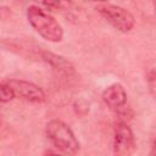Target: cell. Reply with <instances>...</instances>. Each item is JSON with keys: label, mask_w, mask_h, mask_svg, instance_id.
Returning <instances> with one entry per match:
<instances>
[{"label": "cell", "mask_w": 156, "mask_h": 156, "mask_svg": "<svg viewBox=\"0 0 156 156\" xmlns=\"http://www.w3.org/2000/svg\"><path fill=\"white\" fill-rule=\"evenodd\" d=\"M27 18L34 30L50 43H60L63 39V29L61 24L48 12L35 5L27 9Z\"/></svg>", "instance_id": "obj_1"}, {"label": "cell", "mask_w": 156, "mask_h": 156, "mask_svg": "<svg viewBox=\"0 0 156 156\" xmlns=\"http://www.w3.org/2000/svg\"><path fill=\"white\" fill-rule=\"evenodd\" d=\"M46 135L60 151L74 155L79 151V141L72 129L60 119H52L46 124Z\"/></svg>", "instance_id": "obj_2"}, {"label": "cell", "mask_w": 156, "mask_h": 156, "mask_svg": "<svg viewBox=\"0 0 156 156\" xmlns=\"http://www.w3.org/2000/svg\"><path fill=\"white\" fill-rule=\"evenodd\" d=\"M96 11L118 32L122 33L130 32L135 24L134 16L128 10L118 5L104 2L96 6Z\"/></svg>", "instance_id": "obj_3"}, {"label": "cell", "mask_w": 156, "mask_h": 156, "mask_svg": "<svg viewBox=\"0 0 156 156\" xmlns=\"http://www.w3.org/2000/svg\"><path fill=\"white\" fill-rule=\"evenodd\" d=\"M135 150V139L130 127L119 121L115 126L113 130V152L116 155L127 156L133 154Z\"/></svg>", "instance_id": "obj_4"}, {"label": "cell", "mask_w": 156, "mask_h": 156, "mask_svg": "<svg viewBox=\"0 0 156 156\" xmlns=\"http://www.w3.org/2000/svg\"><path fill=\"white\" fill-rule=\"evenodd\" d=\"M6 82L11 85L16 98H20L24 101L33 104H41L46 99L44 90L39 85L32 82H27L22 79H7Z\"/></svg>", "instance_id": "obj_5"}, {"label": "cell", "mask_w": 156, "mask_h": 156, "mask_svg": "<svg viewBox=\"0 0 156 156\" xmlns=\"http://www.w3.org/2000/svg\"><path fill=\"white\" fill-rule=\"evenodd\" d=\"M102 100L111 110L119 111L127 104V93L122 84L113 83L102 91Z\"/></svg>", "instance_id": "obj_6"}, {"label": "cell", "mask_w": 156, "mask_h": 156, "mask_svg": "<svg viewBox=\"0 0 156 156\" xmlns=\"http://www.w3.org/2000/svg\"><path fill=\"white\" fill-rule=\"evenodd\" d=\"M40 57L45 62H48L60 74H65L67 77L74 74V67H73V65L68 60H66L65 57H62L60 55H55L52 52H48V51H43L41 55H40Z\"/></svg>", "instance_id": "obj_7"}, {"label": "cell", "mask_w": 156, "mask_h": 156, "mask_svg": "<svg viewBox=\"0 0 156 156\" xmlns=\"http://www.w3.org/2000/svg\"><path fill=\"white\" fill-rule=\"evenodd\" d=\"M15 98H16V95H15V91L12 90L11 85L6 80L1 82V84H0V100H1V102L2 104L9 102V101L13 100Z\"/></svg>", "instance_id": "obj_8"}, {"label": "cell", "mask_w": 156, "mask_h": 156, "mask_svg": "<svg viewBox=\"0 0 156 156\" xmlns=\"http://www.w3.org/2000/svg\"><path fill=\"white\" fill-rule=\"evenodd\" d=\"M43 4L49 10L58 11V10H65L68 1H66V0H43Z\"/></svg>", "instance_id": "obj_9"}, {"label": "cell", "mask_w": 156, "mask_h": 156, "mask_svg": "<svg viewBox=\"0 0 156 156\" xmlns=\"http://www.w3.org/2000/svg\"><path fill=\"white\" fill-rule=\"evenodd\" d=\"M147 85H149V90H150L151 95L156 100V68L149 72V74H147Z\"/></svg>", "instance_id": "obj_10"}, {"label": "cell", "mask_w": 156, "mask_h": 156, "mask_svg": "<svg viewBox=\"0 0 156 156\" xmlns=\"http://www.w3.org/2000/svg\"><path fill=\"white\" fill-rule=\"evenodd\" d=\"M151 155H156V139H155V143H154V146H152V151H151Z\"/></svg>", "instance_id": "obj_11"}, {"label": "cell", "mask_w": 156, "mask_h": 156, "mask_svg": "<svg viewBox=\"0 0 156 156\" xmlns=\"http://www.w3.org/2000/svg\"><path fill=\"white\" fill-rule=\"evenodd\" d=\"M152 5H154V9H155V13H156V0H152Z\"/></svg>", "instance_id": "obj_12"}, {"label": "cell", "mask_w": 156, "mask_h": 156, "mask_svg": "<svg viewBox=\"0 0 156 156\" xmlns=\"http://www.w3.org/2000/svg\"><path fill=\"white\" fill-rule=\"evenodd\" d=\"M91 1H100V2H106V0H91Z\"/></svg>", "instance_id": "obj_13"}]
</instances>
